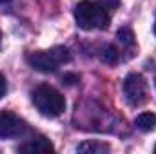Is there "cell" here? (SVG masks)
<instances>
[{
  "instance_id": "obj_1",
  "label": "cell",
  "mask_w": 156,
  "mask_h": 154,
  "mask_svg": "<svg viewBox=\"0 0 156 154\" xmlns=\"http://www.w3.org/2000/svg\"><path fill=\"white\" fill-rule=\"evenodd\" d=\"M75 20L80 29L93 31V29H107L111 16L109 11L104 9L98 2L83 0L75 7Z\"/></svg>"
},
{
  "instance_id": "obj_2",
  "label": "cell",
  "mask_w": 156,
  "mask_h": 154,
  "mask_svg": "<svg viewBox=\"0 0 156 154\" xmlns=\"http://www.w3.org/2000/svg\"><path fill=\"white\" fill-rule=\"evenodd\" d=\"M31 102L40 114L47 118H56L66 109V98L51 85H38L31 93Z\"/></svg>"
},
{
  "instance_id": "obj_3",
  "label": "cell",
  "mask_w": 156,
  "mask_h": 154,
  "mask_svg": "<svg viewBox=\"0 0 156 154\" xmlns=\"http://www.w3.org/2000/svg\"><path fill=\"white\" fill-rule=\"evenodd\" d=\"M67 62H69V51L62 45H56L45 51H37L27 56V64L40 73H53Z\"/></svg>"
},
{
  "instance_id": "obj_4",
  "label": "cell",
  "mask_w": 156,
  "mask_h": 154,
  "mask_svg": "<svg viewBox=\"0 0 156 154\" xmlns=\"http://www.w3.org/2000/svg\"><path fill=\"white\" fill-rule=\"evenodd\" d=\"M123 96L129 105L138 107L147 100V83L142 75L131 73L123 80Z\"/></svg>"
},
{
  "instance_id": "obj_5",
  "label": "cell",
  "mask_w": 156,
  "mask_h": 154,
  "mask_svg": "<svg viewBox=\"0 0 156 154\" xmlns=\"http://www.w3.org/2000/svg\"><path fill=\"white\" fill-rule=\"evenodd\" d=\"M26 123L13 113H0V140L18 138L26 132Z\"/></svg>"
},
{
  "instance_id": "obj_6",
  "label": "cell",
  "mask_w": 156,
  "mask_h": 154,
  "mask_svg": "<svg viewBox=\"0 0 156 154\" xmlns=\"http://www.w3.org/2000/svg\"><path fill=\"white\" fill-rule=\"evenodd\" d=\"M18 151L20 152H27V154H40V152H53L55 147H53V143L47 138L38 136V138H33V140L22 143L18 147Z\"/></svg>"
},
{
  "instance_id": "obj_7",
  "label": "cell",
  "mask_w": 156,
  "mask_h": 154,
  "mask_svg": "<svg viewBox=\"0 0 156 154\" xmlns=\"http://www.w3.org/2000/svg\"><path fill=\"white\" fill-rule=\"evenodd\" d=\"M76 151L78 152H82V154H107L109 151H111V147H109L107 143L89 140V142L80 143V145L76 147Z\"/></svg>"
},
{
  "instance_id": "obj_8",
  "label": "cell",
  "mask_w": 156,
  "mask_h": 154,
  "mask_svg": "<svg viewBox=\"0 0 156 154\" xmlns=\"http://www.w3.org/2000/svg\"><path fill=\"white\" fill-rule=\"evenodd\" d=\"M136 127L142 132H151L156 129V114L154 113H142L136 118Z\"/></svg>"
},
{
  "instance_id": "obj_9",
  "label": "cell",
  "mask_w": 156,
  "mask_h": 154,
  "mask_svg": "<svg viewBox=\"0 0 156 154\" xmlns=\"http://www.w3.org/2000/svg\"><path fill=\"white\" fill-rule=\"evenodd\" d=\"M118 58H120V53H118V49L115 45L104 47V51H102V60H104L105 64H116Z\"/></svg>"
},
{
  "instance_id": "obj_10",
  "label": "cell",
  "mask_w": 156,
  "mask_h": 154,
  "mask_svg": "<svg viewBox=\"0 0 156 154\" xmlns=\"http://www.w3.org/2000/svg\"><path fill=\"white\" fill-rule=\"evenodd\" d=\"M118 40L123 44V45H133L134 44V35L129 27H120L118 29Z\"/></svg>"
},
{
  "instance_id": "obj_11",
  "label": "cell",
  "mask_w": 156,
  "mask_h": 154,
  "mask_svg": "<svg viewBox=\"0 0 156 154\" xmlns=\"http://www.w3.org/2000/svg\"><path fill=\"white\" fill-rule=\"evenodd\" d=\"M98 4L104 9H107V11H113V9H116L120 5V0H98Z\"/></svg>"
},
{
  "instance_id": "obj_12",
  "label": "cell",
  "mask_w": 156,
  "mask_h": 154,
  "mask_svg": "<svg viewBox=\"0 0 156 154\" xmlns=\"http://www.w3.org/2000/svg\"><path fill=\"white\" fill-rule=\"evenodd\" d=\"M5 91H7V83H5V78L2 76V73H0V98L5 94Z\"/></svg>"
},
{
  "instance_id": "obj_13",
  "label": "cell",
  "mask_w": 156,
  "mask_h": 154,
  "mask_svg": "<svg viewBox=\"0 0 156 154\" xmlns=\"http://www.w3.org/2000/svg\"><path fill=\"white\" fill-rule=\"evenodd\" d=\"M64 80H66V83H69V85H71V83H75V82H78V78L75 76V75H66Z\"/></svg>"
},
{
  "instance_id": "obj_14",
  "label": "cell",
  "mask_w": 156,
  "mask_h": 154,
  "mask_svg": "<svg viewBox=\"0 0 156 154\" xmlns=\"http://www.w3.org/2000/svg\"><path fill=\"white\" fill-rule=\"evenodd\" d=\"M5 2H9V0H0V4H5Z\"/></svg>"
},
{
  "instance_id": "obj_15",
  "label": "cell",
  "mask_w": 156,
  "mask_h": 154,
  "mask_svg": "<svg viewBox=\"0 0 156 154\" xmlns=\"http://www.w3.org/2000/svg\"><path fill=\"white\" fill-rule=\"evenodd\" d=\"M154 35H156V22H154Z\"/></svg>"
},
{
  "instance_id": "obj_16",
  "label": "cell",
  "mask_w": 156,
  "mask_h": 154,
  "mask_svg": "<svg viewBox=\"0 0 156 154\" xmlns=\"http://www.w3.org/2000/svg\"><path fill=\"white\" fill-rule=\"evenodd\" d=\"M0 42H2V33H0Z\"/></svg>"
},
{
  "instance_id": "obj_17",
  "label": "cell",
  "mask_w": 156,
  "mask_h": 154,
  "mask_svg": "<svg viewBox=\"0 0 156 154\" xmlns=\"http://www.w3.org/2000/svg\"><path fill=\"white\" fill-rule=\"evenodd\" d=\"M154 152H156V147H154Z\"/></svg>"
}]
</instances>
